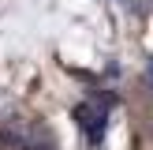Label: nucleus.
Here are the masks:
<instances>
[{"instance_id":"1","label":"nucleus","mask_w":153,"mask_h":150,"mask_svg":"<svg viewBox=\"0 0 153 150\" xmlns=\"http://www.w3.org/2000/svg\"><path fill=\"white\" fill-rule=\"evenodd\" d=\"M149 82H153V56H149Z\"/></svg>"},{"instance_id":"2","label":"nucleus","mask_w":153,"mask_h":150,"mask_svg":"<svg viewBox=\"0 0 153 150\" xmlns=\"http://www.w3.org/2000/svg\"><path fill=\"white\" fill-rule=\"evenodd\" d=\"M37 150H52V146H37Z\"/></svg>"}]
</instances>
